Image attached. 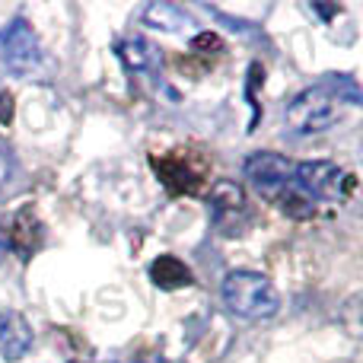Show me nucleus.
I'll return each instance as SVG.
<instances>
[{
    "mask_svg": "<svg viewBox=\"0 0 363 363\" xmlns=\"http://www.w3.org/2000/svg\"><path fill=\"white\" fill-rule=\"evenodd\" d=\"M347 112H351V106L322 80L290 99L287 112H284V125L296 138H309V134H322L338 128L347 118Z\"/></svg>",
    "mask_w": 363,
    "mask_h": 363,
    "instance_id": "1",
    "label": "nucleus"
},
{
    "mask_svg": "<svg viewBox=\"0 0 363 363\" xmlns=\"http://www.w3.org/2000/svg\"><path fill=\"white\" fill-rule=\"evenodd\" d=\"M223 303L233 315L245 322H262L277 315L281 309V294L271 284V277L258 274V271H230L223 277Z\"/></svg>",
    "mask_w": 363,
    "mask_h": 363,
    "instance_id": "2",
    "label": "nucleus"
},
{
    "mask_svg": "<svg viewBox=\"0 0 363 363\" xmlns=\"http://www.w3.org/2000/svg\"><path fill=\"white\" fill-rule=\"evenodd\" d=\"M207 211H211V220H213L220 236H239V233H245L252 223L249 194H245V188L233 179L213 182L211 194H207Z\"/></svg>",
    "mask_w": 363,
    "mask_h": 363,
    "instance_id": "3",
    "label": "nucleus"
},
{
    "mask_svg": "<svg viewBox=\"0 0 363 363\" xmlns=\"http://www.w3.org/2000/svg\"><path fill=\"white\" fill-rule=\"evenodd\" d=\"M42 42H38L35 29L26 19H13L4 32H0V70L13 77H32L42 67Z\"/></svg>",
    "mask_w": 363,
    "mask_h": 363,
    "instance_id": "4",
    "label": "nucleus"
},
{
    "mask_svg": "<svg viewBox=\"0 0 363 363\" xmlns=\"http://www.w3.org/2000/svg\"><path fill=\"white\" fill-rule=\"evenodd\" d=\"M294 185L313 201H345L354 188V176L328 160L294 163Z\"/></svg>",
    "mask_w": 363,
    "mask_h": 363,
    "instance_id": "5",
    "label": "nucleus"
},
{
    "mask_svg": "<svg viewBox=\"0 0 363 363\" xmlns=\"http://www.w3.org/2000/svg\"><path fill=\"white\" fill-rule=\"evenodd\" d=\"M150 166L157 172V179L163 182V188L179 198V194H198L201 185H204V163H194V153L191 150H169L163 157L153 153Z\"/></svg>",
    "mask_w": 363,
    "mask_h": 363,
    "instance_id": "6",
    "label": "nucleus"
},
{
    "mask_svg": "<svg viewBox=\"0 0 363 363\" xmlns=\"http://www.w3.org/2000/svg\"><path fill=\"white\" fill-rule=\"evenodd\" d=\"M242 176L249 179V185L255 188L262 198L271 201L284 185L294 182V163L274 150H258L242 163Z\"/></svg>",
    "mask_w": 363,
    "mask_h": 363,
    "instance_id": "7",
    "label": "nucleus"
},
{
    "mask_svg": "<svg viewBox=\"0 0 363 363\" xmlns=\"http://www.w3.org/2000/svg\"><path fill=\"white\" fill-rule=\"evenodd\" d=\"M0 233H4V245L16 252L19 258H32L45 242V223L38 220L32 204L19 207V211L6 220V226Z\"/></svg>",
    "mask_w": 363,
    "mask_h": 363,
    "instance_id": "8",
    "label": "nucleus"
},
{
    "mask_svg": "<svg viewBox=\"0 0 363 363\" xmlns=\"http://www.w3.org/2000/svg\"><path fill=\"white\" fill-rule=\"evenodd\" d=\"M115 55L125 64L131 74H157L160 64H163V55L160 48L144 35H128L115 45Z\"/></svg>",
    "mask_w": 363,
    "mask_h": 363,
    "instance_id": "9",
    "label": "nucleus"
},
{
    "mask_svg": "<svg viewBox=\"0 0 363 363\" xmlns=\"http://www.w3.org/2000/svg\"><path fill=\"white\" fill-rule=\"evenodd\" d=\"M32 347V328L13 309H0V357L23 360Z\"/></svg>",
    "mask_w": 363,
    "mask_h": 363,
    "instance_id": "10",
    "label": "nucleus"
},
{
    "mask_svg": "<svg viewBox=\"0 0 363 363\" xmlns=\"http://www.w3.org/2000/svg\"><path fill=\"white\" fill-rule=\"evenodd\" d=\"M147 274H150V281L157 284L160 290H182V287H191L194 284V274L191 268H188L182 258L176 255H160L150 262V268H147Z\"/></svg>",
    "mask_w": 363,
    "mask_h": 363,
    "instance_id": "11",
    "label": "nucleus"
},
{
    "mask_svg": "<svg viewBox=\"0 0 363 363\" xmlns=\"http://www.w3.org/2000/svg\"><path fill=\"white\" fill-rule=\"evenodd\" d=\"M144 23L153 26V29H163V32H185L191 23V16H188L182 6L176 4H166V0H153L150 6L144 10Z\"/></svg>",
    "mask_w": 363,
    "mask_h": 363,
    "instance_id": "12",
    "label": "nucleus"
},
{
    "mask_svg": "<svg viewBox=\"0 0 363 363\" xmlns=\"http://www.w3.org/2000/svg\"><path fill=\"white\" fill-rule=\"evenodd\" d=\"M271 204H277V211L287 213L290 220H309L315 217V201L309 198V194H303L300 188L290 182V185H284L281 191L271 198Z\"/></svg>",
    "mask_w": 363,
    "mask_h": 363,
    "instance_id": "13",
    "label": "nucleus"
},
{
    "mask_svg": "<svg viewBox=\"0 0 363 363\" xmlns=\"http://www.w3.org/2000/svg\"><path fill=\"white\" fill-rule=\"evenodd\" d=\"M191 48L201 51V55H217V51H223V38L217 32H198L191 38Z\"/></svg>",
    "mask_w": 363,
    "mask_h": 363,
    "instance_id": "14",
    "label": "nucleus"
},
{
    "mask_svg": "<svg viewBox=\"0 0 363 363\" xmlns=\"http://www.w3.org/2000/svg\"><path fill=\"white\" fill-rule=\"evenodd\" d=\"M13 179H16V157L10 147H0V191L10 188Z\"/></svg>",
    "mask_w": 363,
    "mask_h": 363,
    "instance_id": "15",
    "label": "nucleus"
},
{
    "mask_svg": "<svg viewBox=\"0 0 363 363\" xmlns=\"http://www.w3.org/2000/svg\"><path fill=\"white\" fill-rule=\"evenodd\" d=\"M13 121V93L0 89V125H10Z\"/></svg>",
    "mask_w": 363,
    "mask_h": 363,
    "instance_id": "16",
    "label": "nucleus"
},
{
    "mask_svg": "<svg viewBox=\"0 0 363 363\" xmlns=\"http://www.w3.org/2000/svg\"><path fill=\"white\" fill-rule=\"evenodd\" d=\"M121 363H166L163 357H157V354H140V357H128Z\"/></svg>",
    "mask_w": 363,
    "mask_h": 363,
    "instance_id": "17",
    "label": "nucleus"
},
{
    "mask_svg": "<svg viewBox=\"0 0 363 363\" xmlns=\"http://www.w3.org/2000/svg\"><path fill=\"white\" fill-rule=\"evenodd\" d=\"M4 252H6V245H4V233H0V258H4Z\"/></svg>",
    "mask_w": 363,
    "mask_h": 363,
    "instance_id": "18",
    "label": "nucleus"
},
{
    "mask_svg": "<svg viewBox=\"0 0 363 363\" xmlns=\"http://www.w3.org/2000/svg\"><path fill=\"white\" fill-rule=\"evenodd\" d=\"M74 363H77V360H74Z\"/></svg>",
    "mask_w": 363,
    "mask_h": 363,
    "instance_id": "19",
    "label": "nucleus"
}]
</instances>
